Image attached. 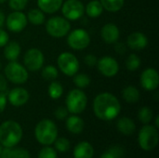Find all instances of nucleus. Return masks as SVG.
I'll list each match as a JSON object with an SVG mask.
<instances>
[{"mask_svg": "<svg viewBox=\"0 0 159 158\" xmlns=\"http://www.w3.org/2000/svg\"><path fill=\"white\" fill-rule=\"evenodd\" d=\"M95 115L102 121H111L118 116L121 112V104L116 96L109 92L98 94L93 101Z\"/></svg>", "mask_w": 159, "mask_h": 158, "instance_id": "f257e3e1", "label": "nucleus"}, {"mask_svg": "<svg viewBox=\"0 0 159 158\" xmlns=\"http://www.w3.org/2000/svg\"><path fill=\"white\" fill-rule=\"evenodd\" d=\"M22 138V129L14 120H7L0 125V144L5 148L16 146Z\"/></svg>", "mask_w": 159, "mask_h": 158, "instance_id": "f03ea898", "label": "nucleus"}, {"mask_svg": "<svg viewBox=\"0 0 159 158\" xmlns=\"http://www.w3.org/2000/svg\"><path fill=\"white\" fill-rule=\"evenodd\" d=\"M36 141L43 145L54 143L58 137V128L50 119H43L37 123L34 129Z\"/></svg>", "mask_w": 159, "mask_h": 158, "instance_id": "7ed1b4c3", "label": "nucleus"}, {"mask_svg": "<svg viewBox=\"0 0 159 158\" xmlns=\"http://www.w3.org/2000/svg\"><path fill=\"white\" fill-rule=\"evenodd\" d=\"M65 103L69 113L73 115H79L83 113L87 107L88 97L80 88H74L67 94Z\"/></svg>", "mask_w": 159, "mask_h": 158, "instance_id": "20e7f679", "label": "nucleus"}, {"mask_svg": "<svg viewBox=\"0 0 159 158\" xmlns=\"http://www.w3.org/2000/svg\"><path fill=\"white\" fill-rule=\"evenodd\" d=\"M158 130L154 126L144 125L139 131V144L144 151L154 150L158 144Z\"/></svg>", "mask_w": 159, "mask_h": 158, "instance_id": "39448f33", "label": "nucleus"}, {"mask_svg": "<svg viewBox=\"0 0 159 158\" xmlns=\"http://www.w3.org/2000/svg\"><path fill=\"white\" fill-rule=\"evenodd\" d=\"M71 30L70 21L64 17L55 16L48 20L46 22L47 33L55 38H61L68 34Z\"/></svg>", "mask_w": 159, "mask_h": 158, "instance_id": "423d86ee", "label": "nucleus"}, {"mask_svg": "<svg viewBox=\"0 0 159 158\" xmlns=\"http://www.w3.org/2000/svg\"><path fill=\"white\" fill-rule=\"evenodd\" d=\"M6 78L13 84L21 85L24 84L29 77L27 69L20 63L14 61H9L4 69Z\"/></svg>", "mask_w": 159, "mask_h": 158, "instance_id": "0eeeda50", "label": "nucleus"}, {"mask_svg": "<svg viewBox=\"0 0 159 158\" xmlns=\"http://www.w3.org/2000/svg\"><path fill=\"white\" fill-rule=\"evenodd\" d=\"M57 64L62 74L67 76H74L79 70V61L75 55L70 52H62L57 59Z\"/></svg>", "mask_w": 159, "mask_h": 158, "instance_id": "6e6552de", "label": "nucleus"}, {"mask_svg": "<svg viewBox=\"0 0 159 158\" xmlns=\"http://www.w3.org/2000/svg\"><path fill=\"white\" fill-rule=\"evenodd\" d=\"M67 44L74 50H83L90 44L89 34L82 28L75 29L68 33Z\"/></svg>", "mask_w": 159, "mask_h": 158, "instance_id": "1a4fd4ad", "label": "nucleus"}, {"mask_svg": "<svg viewBox=\"0 0 159 158\" xmlns=\"http://www.w3.org/2000/svg\"><path fill=\"white\" fill-rule=\"evenodd\" d=\"M45 62V57L43 52L38 48H30L28 49L23 56L24 67L27 71L37 72L42 69Z\"/></svg>", "mask_w": 159, "mask_h": 158, "instance_id": "9d476101", "label": "nucleus"}, {"mask_svg": "<svg viewBox=\"0 0 159 158\" xmlns=\"http://www.w3.org/2000/svg\"><path fill=\"white\" fill-rule=\"evenodd\" d=\"M61 8L63 17L68 20H76L85 13V6L79 0H66Z\"/></svg>", "mask_w": 159, "mask_h": 158, "instance_id": "9b49d317", "label": "nucleus"}, {"mask_svg": "<svg viewBox=\"0 0 159 158\" xmlns=\"http://www.w3.org/2000/svg\"><path fill=\"white\" fill-rule=\"evenodd\" d=\"M98 71L105 77H114L117 74L119 71V64L117 61L111 56H104L98 59L96 64Z\"/></svg>", "mask_w": 159, "mask_h": 158, "instance_id": "f8f14e48", "label": "nucleus"}, {"mask_svg": "<svg viewBox=\"0 0 159 158\" xmlns=\"http://www.w3.org/2000/svg\"><path fill=\"white\" fill-rule=\"evenodd\" d=\"M28 20L22 11H13L8 14L6 20L7 29L12 33H20L27 26Z\"/></svg>", "mask_w": 159, "mask_h": 158, "instance_id": "ddd939ff", "label": "nucleus"}, {"mask_svg": "<svg viewBox=\"0 0 159 158\" xmlns=\"http://www.w3.org/2000/svg\"><path fill=\"white\" fill-rule=\"evenodd\" d=\"M141 86L146 91L156 90L159 86V74L158 72L154 68L145 69L140 78Z\"/></svg>", "mask_w": 159, "mask_h": 158, "instance_id": "4468645a", "label": "nucleus"}, {"mask_svg": "<svg viewBox=\"0 0 159 158\" xmlns=\"http://www.w3.org/2000/svg\"><path fill=\"white\" fill-rule=\"evenodd\" d=\"M30 95L27 89L23 88H14L7 94V101L14 107H20L29 101Z\"/></svg>", "mask_w": 159, "mask_h": 158, "instance_id": "2eb2a0df", "label": "nucleus"}, {"mask_svg": "<svg viewBox=\"0 0 159 158\" xmlns=\"http://www.w3.org/2000/svg\"><path fill=\"white\" fill-rule=\"evenodd\" d=\"M101 36L102 40L107 44H115L117 42L120 36V31L118 27L112 22L106 23L102 27Z\"/></svg>", "mask_w": 159, "mask_h": 158, "instance_id": "dca6fc26", "label": "nucleus"}, {"mask_svg": "<svg viewBox=\"0 0 159 158\" xmlns=\"http://www.w3.org/2000/svg\"><path fill=\"white\" fill-rule=\"evenodd\" d=\"M148 45L147 36L141 32H134L127 38V46L133 50H142Z\"/></svg>", "mask_w": 159, "mask_h": 158, "instance_id": "f3484780", "label": "nucleus"}, {"mask_svg": "<svg viewBox=\"0 0 159 158\" xmlns=\"http://www.w3.org/2000/svg\"><path fill=\"white\" fill-rule=\"evenodd\" d=\"M93 155V146L88 142H79L74 149V158H92Z\"/></svg>", "mask_w": 159, "mask_h": 158, "instance_id": "a211bd4d", "label": "nucleus"}, {"mask_svg": "<svg viewBox=\"0 0 159 158\" xmlns=\"http://www.w3.org/2000/svg\"><path fill=\"white\" fill-rule=\"evenodd\" d=\"M85 127V123L83 119L76 115H73L68 116L66 119V129L69 132L73 134H80Z\"/></svg>", "mask_w": 159, "mask_h": 158, "instance_id": "6ab92c4d", "label": "nucleus"}, {"mask_svg": "<svg viewBox=\"0 0 159 158\" xmlns=\"http://www.w3.org/2000/svg\"><path fill=\"white\" fill-rule=\"evenodd\" d=\"M63 3V0H37L38 8L44 13L53 14L57 12Z\"/></svg>", "mask_w": 159, "mask_h": 158, "instance_id": "aec40b11", "label": "nucleus"}, {"mask_svg": "<svg viewBox=\"0 0 159 158\" xmlns=\"http://www.w3.org/2000/svg\"><path fill=\"white\" fill-rule=\"evenodd\" d=\"M116 127L120 133L127 135V136L133 134L136 130V125L134 121L131 118L127 117V116L119 118L116 123Z\"/></svg>", "mask_w": 159, "mask_h": 158, "instance_id": "412c9836", "label": "nucleus"}, {"mask_svg": "<svg viewBox=\"0 0 159 158\" xmlns=\"http://www.w3.org/2000/svg\"><path fill=\"white\" fill-rule=\"evenodd\" d=\"M4 47V56L8 61H14L19 58L21 48L18 42L8 41V43Z\"/></svg>", "mask_w": 159, "mask_h": 158, "instance_id": "4be33fe9", "label": "nucleus"}, {"mask_svg": "<svg viewBox=\"0 0 159 158\" xmlns=\"http://www.w3.org/2000/svg\"><path fill=\"white\" fill-rule=\"evenodd\" d=\"M85 11L89 17L95 19L102 14L103 7L99 0H92L89 3H88V5L85 7Z\"/></svg>", "mask_w": 159, "mask_h": 158, "instance_id": "5701e85b", "label": "nucleus"}, {"mask_svg": "<svg viewBox=\"0 0 159 158\" xmlns=\"http://www.w3.org/2000/svg\"><path fill=\"white\" fill-rule=\"evenodd\" d=\"M140 91L134 86H128L122 90V97L128 103H135L140 100Z\"/></svg>", "mask_w": 159, "mask_h": 158, "instance_id": "b1692460", "label": "nucleus"}, {"mask_svg": "<svg viewBox=\"0 0 159 158\" xmlns=\"http://www.w3.org/2000/svg\"><path fill=\"white\" fill-rule=\"evenodd\" d=\"M26 17H27V20L29 22H31L32 24L36 25V26L43 24L46 20L45 13L39 8H33V9L29 10Z\"/></svg>", "mask_w": 159, "mask_h": 158, "instance_id": "393cba45", "label": "nucleus"}, {"mask_svg": "<svg viewBox=\"0 0 159 158\" xmlns=\"http://www.w3.org/2000/svg\"><path fill=\"white\" fill-rule=\"evenodd\" d=\"M103 9L109 12H117L122 9L125 0H101L100 1Z\"/></svg>", "mask_w": 159, "mask_h": 158, "instance_id": "a878e982", "label": "nucleus"}, {"mask_svg": "<svg viewBox=\"0 0 159 158\" xmlns=\"http://www.w3.org/2000/svg\"><path fill=\"white\" fill-rule=\"evenodd\" d=\"M48 93L52 100H58L61 97L63 93V88L60 82L53 80L48 86Z\"/></svg>", "mask_w": 159, "mask_h": 158, "instance_id": "bb28decb", "label": "nucleus"}, {"mask_svg": "<svg viewBox=\"0 0 159 158\" xmlns=\"http://www.w3.org/2000/svg\"><path fill=\"white\" fill-rule=\"evenodd\" d=\"M41 75L47 81H53L59 76V71L54 65L49 64L45 67H42Z\"/></svg>", "mask_w": 159, "mask_h": 158, "instance_id": "cd10ccee", "label": "nucleus"}, {"mask_svg": "<svg viewBox=\"0 0 159 158\" xmlns=\"http://www.w3.org/2000/svg\"><path fill=\"white\" fill-rule=\"evenodd\" d=\"M74 84L77 88H86L90 84V77L87 74H75L74 75Z\"/></svg>", "mask_w": 159, "mask_h": 158, "instance_id": "c85d7f7f", "label": "nucleus"}, {"mask_svg": "<svg viewBox=\"0 0 159 158\" xmlns=\"http://www.w3.org/2000/svg\"><path fill=\"white\" fill-rule=\"evenodd\" d=\"M153 117H154V113H153L152 109L147 106L142 107L138 113L139 120L144 125H148L153 120Z\"/></svg>", "mask_w": 159, "mask_h": 158, "instance_id": "c756f323", "label": "nucleus"}, {"mask_svg": "<svg viewBox=\"0 0 159 158\" xmlns=\"http://www.w3.org/2000/svg\"><path fill=\"white\" fill-rule=\"evenodd\" d=\"M141 64H142V61H141L140 57L134 53L129 55V57L126 61V67L129 71H131V72L137 71L140 68Z\"/></svg>", "mask_w": 159, "mask_h": 158, "instance_id": "7c9ffc66", "label": "nucleus"}, {"mask_svg": "<svg viewBox=\"0 0 159 158\" xmlns=\"http://www.w3.org/2000/svg\"><path fill=\"white\" fill-rule=\"evenodd\" d=\"M124 156V149L119 145H115L109 148L102 155L101 158H121Z\"/></svg>", "mask_w": 159, "mask_h": 158, "instance_id": "2f4dec72", "label": "nucleus"}, {"mask_svg": "<svg viewBox=\"0 0 159 158\" xmlns=\"http://www.w3.org/2000/svg\"><path fill=\"white\" fill-rule=\"evenodd\" d=\"M54 143H55V148L61 153H65L70 149V142L66 138L56 139Z\"/></svg>", "mask_w": 159, "mask_h": 158, "instance_id": "473e14b6", "label": "nucleus"}, {"mask_svg": "<svg viewBox=\"0 0 159 158\" xmlns=\"http://www.w3.org/2000/svg\"><path fill=\"white\" fill-rule=\"evenodd\" d=\"M28 4V0H8V6L13 11H22Z\"/></svg>", "mask_w": 159, "mask_h": 158, "instance_id": "72a5a7b5", "label": "nucleus"}, {"mask_svg": "<svg viewBox=\"0 0 159 158\" xmlns=\"http://www.w3.org/2000/svg\"><path fill=\"white\" fill-rule=\"evenodd\" d=\"M57 153L55 151V149L46 145L45 147H43L39 153H38V156L37 158H57Z\"/></svg>", "mask_w": 159, "mask_h": 158, "instance_id": "f704fd0d", "label": "nucleus"}, {"mask_svg": "<svg viewBox=\"0 0 159 158\" xmlns=\"http://www.w3.org/2000/svg\"><path fill=\"white\" fill-rule=\"evenodd\" d=\"M10 154H11V158H31L30 153L23 148L11 149Z\"/></svg>", "mask_w": 159, "mask_h": 158, "instance_id": "c9c22d12", "label": "nucleus"}, {"mask_svg": "<svg viewBox=\"0 0 159 158\" xmlns=\"http://www.w3.org/2000/svg\"><path fill=\"white\" fill-rule=\"evenodd\" d=\"M68 113H69V112H68V110H67L66 107L61 106V107H58V108L55 110L54 115H55V117H56L57 119H59V120H63V119H65V118L67 117Z\"/></svg>", "mask_w": 159, "mask_h": 158, "instance_id": "e433bc0d", "label": "nucleus"}, {"mask_svg": "<svg viewBox=\"0 0 159 158\" xmlns=\"http://www.w3.org/2000/svg\"><path fill=\"white\" fill-rule=\"evenodd\" d=\"M84 61L85 63L89 66V67H92V66H96L97 64V61H98V58L93 55V54H88L85 58H84Z\"/></svg>", "mask_w": 159, "mask_h": 158, "instance_id": "4c0bfd02", "label": "nucleus"}, {"mask_svg": "<svg viewBox=\"0 0 159 158\" xmlns=\"http://www.w3.org/2000/svg\"><path fill=\"white\" fill-rule=\"evenodd\" d=\"M8 41H9L8 34L5 30L0 28V47H5L8 43Z\"/></svg>", "mask_w": 159, "mask_h": 158, "instance_id": "58836bf2", "label": "nucleus"}, {"mask_svg": "<svg viewBox=\"0 0 159 158\" xmlns=\"http://www.w3.org/2000/svg\"><path fill=\"white\" fill-rule=\"evenodd\" d=\"M115 50L118 54H125L127 51V45L121 42H116L115 43Z\"/></svg>", "mask_w": 159, "mask_h": 158, "instance_id": "ea45409f", "label": "nucleus"}, {"mask_svg": "<svg viewBox=\"0 0 159 158\" xmlns=\"http://www.w3.org/2000/svg\"><path fill=\"white\" fill-rule=\"evenodd\" d=\"M7 90V79L5 75L0 74V92L5 93Z\"/></svg>", "mask_w": 159, "mask_h": 158, "instance_id": "a19ab883", "label": "nucleus"}, {"mask_svg": "<svg viewBox=\"0 0 159 158\" xmlns=\"http://www.w3.org/2000/svg\"><path fill=\"white\" fill-rule=\"evenodd\" d=\"M7 99L5 93L0 92V114L4 112L6 106H7Z\"/></svg>", "mask_w": 159, "mask_h": 158, "instance_id": "79ce46f5", "label": "nucleus"}, {"mask_svg": "<svg viewBox=\"0 0 159 158\" xmlns=\"http://www.w3.org/2000/svg\"><path fill=\"white\" fill-rule=\"evenodd\" d=\"M11 148H5L1 151L0 158H11Z\"/></svg>", "mask_w": 159, "mask_h": 158, "instance_id": "37998d69", "label": "nucleus"}, {"mask_svg": "<svg viewBox=\"0 0 159 158\" xmlns=\"http://www.w3.org/2000/svg\"><path fill=\"white\" fill-rule=\"evenodd\" d=\"M4 22H5V15H4V13L0 10V28L3 26Z\"/></svg>", "mask_w": 159, "mask_h": 158, "instance_id": "c03bdc74", "label": "nucleus"}, {"mask_svg": "<svg viewBox=\"0 0 159 158\" xmlns=\"http://www.w3.org/2000/svg\"><path fill=\"white\" fill-rule=\"evenodd\" d=\"M158 120H159V116L158 115H157V117H156V128H157V129H158L159 128Z\"/></svg>", "mask_w": 159, "mask_h": 158, "instance_id": "a18cd8bd", "label": "nucleus"}, {"mask_svg": "<svg viewBox=\"0 0 159 158\" xmlns=\"http://www.w3.org/2000/svg\"><path fill=\"white\" fill-rule=\"evenodd\" d=\"M6 1H7V0H0V4H4Z\"/></svg>", "mask_w": 159, "mask_h": 158, "instance_id": "49530a36", "label": "nucleus"}, {"mask_svg": "<svg viewBox=\"0 0 159 158\" xmlns=\"http://www.w3.org/2000/svg\"><path fill=\"white\" fill-rule=\"evenodd\" d=\"M2 70V62H1V61H0V71Z\"/></svg>", "mask_w": 159, "mask_h": 158, "instance_id": "de8ad7c7", "label": "nucleus"}, {"mask_svg": "<svg viewBox=\"0 0 159 158\" xmlns=\"http://www.w3.org/2000/svg\"><path fill=\"white\" fill-rule=\"evenodd\" d=\"M1 151H2V147H1V144H0V154H1Z\"/></svg>", "mask_w": 159, "mask_h": 158, "instance_id": "09e8293b", "label": "nucleus"}]
</instances>
